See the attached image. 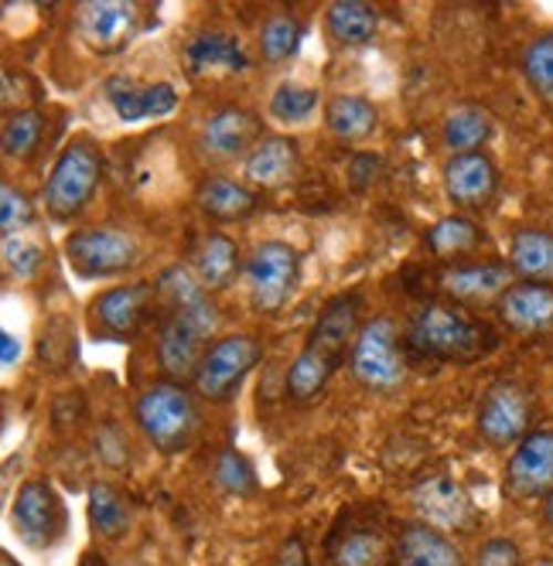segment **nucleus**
Instances as JSON below:
<instances>
[{
    "instance_id": "f257e3e1",
    "label": "nucleus",
    "mask_w": 553,
    "mask_h": 566,
    "mask_svg": "<svg viewBox=\"0 0 553 566\" xmlns=\"http://www.w3.org/2000/svg\"><path fill=\"white\" fill-rule=\"evenodd\" d=\"M499 345L495 332L486 321L471 317L448 304H427L417 311L407 332L410 355L438 358V361H476Z\"/></svg>"
},
{
    "instance_id": "f03ea898",
    "label": "nucleus",
    "mask_w": 553,
    "mask_h": 566,
    "mask_svg": "<svg viewBox=\"0 0 553 566\" xmlns=\"http://www.w3.org/2000/svg\"><path fill=\"white\" fill-rule=\"evenodd\" d=\"M400 536L376 509H345L325 543V566H397Z\"/></svg>"
},
{
    "instance_id": "7ed1b4c3",
    "label": "nucleus",
    "mask_w": 553,
    "mask_h": 566,
    "mask_svg": "<svg viewBox=\"0 0 553 566\" xmlns=\"http://www.w3.org/2000/svg\"><path fill=\"white\" fill-rule=\"evenodd\" d=\"M137 423L157 451L178 454L199 433V407L181 382H154L137 399Z\"/></svg>"
},
{
    "instance_id": "20e7f679",
    "label": "nucleus",
    "mask_w": 553,
    "mask_h": 566,
    "mask_svg": "<svg viewBox=\"0 0 553 566\" xmlns=\"http://www.w3.org/2000/svg\"><path fill=\"white\" fill-rule=\"evenodd\" d=\"M103 178V157H100V147L86 137L72 140L59 160L55 168L45 181V209L55 222H69L83 212L93 195H96V185Z\"/></svg>"
},
{
    "instance_id": "39448f33",
    "label": "nucleus",
    "mask_w": 553,
    "mask_h": 566,
    "mask_svg": "<svg viewBox=\"0 0 553 566\" xmlns=\"http://www.w3.org/2000/svg\"><path fill=\"white\" fill-rule=\"evenodd\" d=\"M301 273V253L291 242L267 239L250 253L243 276H247V294L257 314H276L294 294Z\"/></svg>"
},
{
    "instance_id": "423d86ee",
    "label": "nucleus",
    "mask_w": 553,
    "mask_h": 566,
    "mask_svg": "<svg viewBox=\"0 0 553 566\" xmlns=\"http://www.w3.org/2000/svg\"><path fill=\"white\" fill-rule=\"evenodd\" d=\"M352 376L373 392H393L407 379V358L389 317H373L352 345Z\"/></svg>"
},
{
    "instance_id": "0eeeda50",
    "label": "nucleus",
    "mask_w": 553,
    "mask_h": 566,
    "mask_svg": "<svg viewBox=\"0 0 553 566\" xmlns=\"http://www.w3.org/2000/svg\"><path fill=\"white\" fill-rule=\"evenodd\" d=\"M263 345L253 335H226L209 345L202 366L195 373V392L209 402H226L243 386V379L257 369Z\"/></svg>"
},
{
    "instance_id": "6e6552de",
    "label": "nucleus",
    "mask_w": 553,
    "mask_h": 566,
    "mask_svg": "<svg viewBox=\"0 0 553 566\" xmlns=\"http://www.w3.org/2000/svg\"><path fill=\"white\" fill-rule=\"evenodd\" d=\"M11 522L14 533L24 546L31 549H49L65 536V502L55 492V484L45 478H31L18 489V499L11 505Z\"/></svg>"
},
{
    "instance_id": "1a4fd4ad",
    "label": "nucleus",
    "mask_w": 553,
    "mask_h": 566,
    "mask_svg": "<svg viewBox=\"0 0 553 566\" xmlns=\"http://www.w3.org/2000/svg\"><path fill=\"white\" fill-rule=\"evenodd\" d=\"M65 260L79 276H113V273H127L137 266L140 250L137 239L121 232V229H75L65 239Z\"/></svg>"
},
{
    "instance_id": "9d476101",
    "label": "nucleus",
    "mask_w": 553,
    "mask_h": 566,
    "mask_svg": "<svg viewBox=\"0 0 553 566\" xmlns=\"http://www.w3.org/2000/svg\"><path fill=\"white\" fill-rule=\"evenodd\" d=\"M410 505L434 530H471L479 518L468 492L448 474H427L410 489Z\"/></svg>"
},
{
    "instance_id": "9b49d317",
    "label": "nucleus",
    "mask_w": 553,
    "mask_h": 566,
    "mask_svg": "<svg viewBox=\"0 0 553 566\" xmlns=\"http://www.w3.org/2000/svg\"><path fill=\"white\" fill-rule=\"evenodd\" d=\"M157 301V283H121L109 287L93 301V325L100 328L96 335L127 342L134 338Z\"/></svg>"
},
{
    "instance_id": "f8f14e48",
    "label": "nucleus",
    "mask_w": 553,
    "mask_h": 566,
    "mask_svg": "<svg viewBox=\"0 0 553 566\" xmlns=\"http://www.w3.org/2000/svg\"><path fill=\"white\" fill-rule=\"evenodd\" d=\"M140 28V8L127 0H90L75 11V31L93 52H121Z\"/></svg>"
},
{
    "instance_id": "ddd939ff",
    "label": "nucleus",
    "mask_w": 553,
    "mask_h": 566,
    "mask_svg": "<svg viewBox=\"0 0 553 566\" xmlns=\"http://www.w3.org/2000/svg\"><path fill=\"white\" fill-rule=\"evenodd\" d=\"M530 427V396L517 382H495L479 402V433L492 448H509L526 437Z\"/></svg>"
},
{
    "instance_id": "4468645a",
    "label": "nucleus",
    "mask_w": 553,
    "mask_h": 566,
    "mask_svg": "<svg viewBox=\"0 0 553 566\" xmlns=\"http://www.w3.org/2000/svg\"><path fill=\"white\" fill-rule=\"evenodd\" d=\"M505 489L517 499L553 495V430H536L520 440L505 468Z\"/></svg>"
},
{
    "instance_id": "2eb2a0df",
    "label": "nucleus",
    "mask_w": 553,
    "mask_h": 566,
    "mask_svg": "<svg viewBox=\"0 0 553 566\" xmlns=\"http://www.w3.org/2000/svg\"><path fill=\"white\" fill-rule=\"evenodd\" d=\"M103 96L124 124L168 116L178 106V90L171 83H137V78L127 75L103 78Z\"/></svg>"
},
{
    "instance_id": "dca6fc26",
    "label": "nucleus",
    "mask_w": 553,
    "mask_h": 566,
    "mask_svg": "<svg viewBox=\"0 0 553 566\" xmlns=\"http://www.w3.org/2000/svg\"><path fill=\"white\" fill-rule=\"evenodd\" d=\"M157 297L165 301L168 314L191 321V325L202 328L209 338L216 335V328H219V311H216L209 291L199 283V276H195L188 266H168L161 273V280H157Z\"/></svg>"
},
{
    "instance_id": "f3484780",
    "label": "nucleus",
    "mask_w": 553,
    "mask_h": 566,
    "mask_svg": "<svg viewBox=\"0 0 553 566\" xmlns=\"http://www.w3.org/2000/svg\"><path fill=\"white\" fill-rule=\"evenodd\" d=\"M260 116L243 109V106H222L219 113L209 116L202 127V150L216 160H232V157H250L253 147L263 140L260 137Z\"/></svg>"
},
{
    "instance_id": "a211bd4d",
    "label": "nucleus",
    "mask_w": 553,
    "mask_h": 566,
    "mask_svg": "<svg viewBox=\"0 0 553 566\" xmlns=\"http://www.w3.org/2000/svg\"><path fill=\"white\" fill-rule=\"evenodd\" d=\"M209 352V335L202 328H195L191 321L165 314L161 332H157V358H161V369L171 379H195L202 366V355Z\"/></svg>"
},
{
    "instance_id": "6ab92c4d",
    "label": "nucleus",
    "mask_w": 553,
    "mask_h": 566,
    "mask_svg": "<svg viewBox=\"0 0 553 566\" xmlns=\"http://www.w3.org/2000/svg\"><path fill=\"white\" fill-rule=\"evenodd\" d=\"M445 188L448 198L461 209H482L492 201L499 188V171L492 165V157L479 154H455L445 165Z\"/></svg>"
},
{
    "instance_id": "aec40b11",
    "label": "nucleus",
    "mask_w": 553,
    "mask_h": 566,
    "mask_svg": "<svg viewBox=\"0 0 553 566\" xmlns=\"http://www.w3.org/2000/svg\"><path fill=\"white\" fill-rule=\"evenodd\" d=\"M499 317L520 335H536L553 328V287L536 280H520L499 297Z\"/></svg>"
},
{
    "instance_id": "412c9836",
    "label": "nucleus",
    "mask_w": 553,
    "mask_h": 566,
    "mask_svg": "<svg viewBox=\"0 0 553 566\" xmlns=\"http://www.w3.org/2000/svg\"><path fill=\"white\" fill-rule=\"evenodd\" d=\"M359 317H363V297L359 294H342L335 301L325 304V311L319 314L311 328L307 345L319 348L322 355H328L335 366L342 361V355L348 352V345H355L359 338Z\"/></svg>"
},
{
    "instance_id": "4be33fe9",
    "label": "nucleus",
    "mask_w": 553,
    "mask_h": 566,
    "mask_svg": "<svg viewBox=\"0 0 553 566\" xmlns=\"http://www.w3.org/2000/svg\"><path fill=\"white\" fill-rule=\"evenodd\" d=\"M512 287V270L505 263H468V266H451L441 276V291L461 304H489Z\"/></svg>"
},
{
    "instance_id": "5701e85b",
    "label": "nucleus",
    "mask_w": 553,
    "mask_h": 566,
    "mask_svg": "<svg viewBox=\"0 0 553 566\" xmlns=\"http://www.w3.org/2000/svg\"><path fill=\"white\" fill-rule=\"evenodd\" d=\"M397 566H465L461 549L427 522H407L397 543Z\"/></svg>"
},
{
    "instance_id": "b1692460",
    "label": "nucleus",
    "mask_w": 553,
    "mask_h": 566,
    "mask_svg": "<svg viewBox=\"0 0 553 566\" xmlns=\"http://www.w3.org/2000/svg\"><path fill=\"white\" fill-rule=\"evenodd\" d=\"M185 65L191 75H212V72H247L250 59L243 45L226 31H199L185 45Z\"/></svg>"
},
{
    "instance_id": "393cba45",
    "label": "nucleus",
    "mask_w": 553,
    "mask_h": 566,
    "mask_svg": "<svg viewBox=\"0 0 553 566\" xmlns=\"http://www.w3.org/2000/svg\"><path fill=\"white\" fill-rule=\"evenodd\" d=\"M301 168L298 144L288 137H263L247 157V178L260 188H284Z\"/></svg>"
},
{
    "instance_id": "a878e982",
    "label": "nucleus",
    "mask_w": 553,
    "mask_h": 566,
    "mask_svg": "<svg viewBox=\"0 0 553 566\" xmlns=\"http://www.w3.org/2000/svg\"><path fill=\"white\" fill-rule=\"evenodd\" d=\"M191 270L206 291H222L232 283V276L240 273V247L222 232H209L199 242V250H195Z\"/></svg>"
},
{
    "instance_id": "bb28decb",
    "label": "nucleus",
    "mask_w": 553,
    "mask_h": 566,
    "mask_svg": "<svg viewBox=\"0 0 553 566\" xmlns=\"http://www.w3.org/2000/svg\"><path fill=\"white\" fill-rule=\"evenodd\" d=\"M195 198H199V209L219 222H236V219H247L253 216L257 209V195L240 185V181H232V178H206L199 188H195Z\"/></svg>"
},
{
    "instance_id": "cd10ccee",
    "label": "nucleus",
    "mask_w": 553,
    "mask_h": 566,
    "mask_svg": "<svg viewBox=\"0 0 553 566\" xmlns=\"http://www.w3.org/2000/svg\"><path fill=\"white\" fill-rule=\"evenodd\" d=\"M325 28L345 49H359L369 45L376 31H379V14L376 8L363 4V0H338V4L328 8L325 14Z\"/></svg>"
},
{
    "instance_id": "c85d7f7f",
    "label": "nucleus",
    "mask_w": 553,
    "mask_h": 566,
    "mask_svg": "<svg viewBox=\"0 0 553 566\" xmlns=\"http://www.w3.org/2000/svg\"><path fill=\"white\" fill-rule=\"evenodd\" d=\"M492 137V116L479 103H461L445 116V147L455 154H479Z\"/></svg>"
},
{
    "instance_id": "c756f323",
    "label": "nucleus",
    "mask_w": 553,
    "mask_h": 566,
    "mask_svg": "<svg viewBox=\"0 0 553 566\" xmlns=\"http://www.w3.org/2000/svg\"><path fill=\"white\" fill-rule=\"evenodd\" d=\"M325 124L338 140H369L379 127V109L363 96H332Z\"/></svg>"
},
{
    "instance_id": "7c9ffc66",
    "label": "nucleus",
    "mask_w": 553,
    "mask_h": 566,
    "mask_svg": "<svg viewBox=\"0 0 553 566\" xmlns=\"http://www.w3.org/2000/svg\"><path fill=\"white\" fill-rule=\"evenodd\" d=\"M509 260L520 276L536 280V283H550L553 280V235L543 229L517 232L512 235V247H509Z\"/></svg>"
},
{
    "instance_id": "2f4dec72",
    "label": "nucleus",
    "mask_w": 553,
    "mask_h": 566,
    "mask_svg": "<svg viewBox=\"0 0 553 566\" xmlns=\"http://www.w3.org/2000/svg\"><path fill=\"white\" fill-rule=\"evenodd\" d=\"M482 242H486L482 229L465 216H445L441 222H434L427 229V247L434 256H441V260L465 256L476 247H482Z\"/></svg>"
},
{
    "instance_id": "473e14b6",
    "label": "nucleus",
    "mask_w": 553,
    "mask_h": 566,
    "mask_svg": "<svg viewBox=\"0 0 553 566\" xmlns=\"http://www.w3.org/2000/svg\"><path fill=\"white\" fill-rule=\"evenodd\" d=\"M90 522H93V533L103 539H121L131 530V509L113 484L100 481L90 489Z\"/></svg>"
},
{
    "instance_id": "72a5a7b5",
    "label": "nucleus",
    "mask_w": 553,
    "mask_h": 566,
    "mask_svg": "<svg viewBox=\"0 0 553 566\" xmlns=\"http://www.w3.org/2000/svg\"><path fill=\"white\" fill-rule=\"evenodd\" d=\"M335 369H338V366H335V361H332L328 355H322L319 348L304 345L301 355L294 358L291 373H288V396L298 399V402H304V399H311V396H319V392L328 386V379H332Z\"/></svg>"
},
{
    "instance_id": "f704fd0d",
    "label": "nucleus",
    "mask_w": 553,
    "mask_h": 566,
    "mask_svg": "<svg viewBox=\"0 0 553 566\" xmlns=\"http://www.w3.org/2000/svg\"><path fill=\"white\" fill-rule=\"evenodd\" d=\"M301 38H304V24L294 14H273V18H267L263 28H260L263 62L281 65V62L294 59L298 49H301Z\"/></svg>"
},
{
    "instance_id": "c9c22d12",
    "label": "nucleus",
    "mask_w": 553,
    "mask_h": 566,
    "mask_svg": "<svg viewBox=\"0 0 553 566\" xmlns=\"http://www.w3.org/2000/svg\"><path fill=\"white\" fill-rule=\"evenodd\" d=\"M42 134H45V116L38 109H14L8 113L4 119V154L14 157V160H28L38 144H42Z\"/></svg>"
},
{
    "instance_id": "e433bc0d",
    "label": "nucleus",
    "mask_w": 553,
    "mask_h": 566,
    "mask_svg": "<svg viewBox=\"0 0 553 566\" xmlns=\"http://www.w3.org/2000/svg\"><path fill=\"white\" fill-rule=\"evenodd\" d=\"M270 116L281 124H304V119L319 109V93L301 83H281L270 96Z\"/></svg>"
},
{
    "instance_id": "4c0bfd02",
    "label": "nucleus",
    "mask_w": 553,
    "mask_h": 566,
    "mask_svg": "<svg viewBox=\"0 0 553 566\" xmlns=\"http://www.w3.org/2000/svg\"><path fill=\"white\" fill-rule=\"evenodd\" d=\"M523 72L530 78V86L553 106V31L533 38L523 52Z\"/></svg>"
},
{
    "instance_id": "58836bf2",
    "label": "nucleus",
    "mask_w": 553,
    "mask_h": 566,
    "mask_svg": "<svg viewBox=\"0 0 553 566\" xmlns=\"http://www.w3.org/2000/svg\"><path fill=\"white\" fill-rule=\"evenodd\" d=\"M216 481H219V489L229 492V495H253L257 492V471L253 464L240 454V451H232L226 448L219 458H216Z\"/></svg>"
},
{
    "instance_id": "ea45409f",
    "label": "nucleus",
    "mask_w": 553,
    "mask_h": 566,
    "mask_svg": "<svg viewBox=\"0 0 553 566\" xmlns=\"http://www.w3.org/2000/svg\"><path fill=\"white\" fill-rule=\"evenodd\" d=\"M38 358H42V366L49 369H65L75 358V335L65 317H52L45 325V335L38 342Z\"/></svg>"
},
{
    "instance_id": "a19ab883",
    "label": "nucleus",
    "mask_w": 553,
    "mask_h": 566,
    "mask_svg": "<svg viewBox=\"0 0 553 566\" xmlns=\"http://www.w3.org/2000/svg\"><path fill=\"white\" fill-rule=\"evenodd\" d=\"M31 222H34L31 198L21 188H14V185L0 188V229H4V235H14V232H21Z\"/></svg>"
},
{
    "instance_id": "79ce46f5",
    "label": "nucleus",
    "mask_w": 553,
    "mask_h": 566,
    "mask_svg": "<svg viewBox=\"0 0 553 566\" xmlns=\"http://www.w3.org/2000/svg\"><path fill=\"white\" fill-rule=\"evenodd\" d=\"M42 250H38V242L24 239V235H4V263L14 276L21 280H31L42 270Z\"/></svg>"
},
{
    "instance_id": "37998d69",
    "label": "nucleus",
    "mask_w": 553,
    "mask_h": 566,
    "mask_svg": "<svg viewBox=\"0 0 553 566\" xmlns=\"http://www.w3.org/2000/svg\"><path fill=\"white\" fill-rule=\"evenodd\" d=\"M96 454L106 468H116V471H124L127 468V440L121 437V430H116L113 423L100 427L96 430Z\"/></svg>"
},
{
    "instance_id": "c03bdc74",
    "label": "nucleus",
    "mask_w": 553,
    "mask_h": 566,
    "mask_svg": "<svg viewBox=\"0 0 553 566\" xmlns=\"http://www.w3.org/2000/svg\"><path fill=\"white\" fill-rule=\"evenodd\" d=\"M471 566H520V546L505 536H495V539L482 543Z\"/></svg>"
},
{
    "instance_id": "a18cd8bd",
    "label": "nucleus",
    "mask_w": 553,
    "mask_h": 566,
    "mask_svg": "<svg viewBox=\"0 0 553 566\" xmlns=\"http://www.w3.org/2000/svg\"><path fill=\"white\" fill-rule=\"evenodd\" d=\"M276 566H307V553H304V543H301V536H291V539H284V546H281V556H276Z\"/></svg>"
},
{
    "instance_id": "49530a36",
    "label": "nucleus",
    "mask_w": 553,
    "mask_h": 566,
    "mask_svg": "<svg viewBox=\"0 0 553 566\" xmlns=\"http://www.w3.org/2000/svg\"><path fill=\"white\" fill-rule=\"evenodd\" d=\"M376 168H379V157H373V154H359V157L352 160V181L363 188V185H366V178H363V175H376Z\"/></svg>"
},
{
    "instance_id": "de8ad7c7",
    "label": "nucleus",
    "mask_w": 553,
    "mask_h": 566,
    "mask_svg": "<svg viewBox=\"0 0 553 566\" xmlns=\"http://www.w3.org/2000/svg\"><path fill=\"white\" fill-rule=\"evenodd\" d=\"M0 352H4V366H14L18 355H21V345L4 332V335H0Z\"/></svg>"
},
{
    "instance_id": "09e8293b",
    "label": "nucleus",
    "mask_w": 553,
    "mask_h": 566,
    "mask_svg": "<svg viewBox=\"0 0 553 566\" xmlns=\"http://www.w3.org/2000/svg\"><path fill=\"white\" fill-rule=\"evenodd\" d=\"M79 566H109V563H106L100 553H93V549H90V553H83V559H79Z\"/></svg>"
},
{
    "instance_id": "8fccbe9b",
    "label": "nucleus",
    "mask_w": 553,
    "mask_h": 566,
    "mask_svg": "<svg viewBox=\"0 0 553 566\" xmlns=\"http://www.w3.org/2000/svg\"><path fill=\"white\" fill-rule=\"evenodd\" d=\"M543 512H546V522L553 525V495H546V505H543Z\"/></svg>"
}]
</instances>
